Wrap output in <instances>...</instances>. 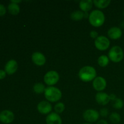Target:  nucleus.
<instances>
[{
	"label": "nucleus",
	"instance_id": "1",
	"mask_svg": "<svg viewBox=\"0 0 124 124\" xmlns=\"http://www.w3.org/2000/svg\"><path fill=\"white\" fill-rule=\"evenodd\" d=\"M79 78L83 82H88L94 80L97 77L96 70L89 65L83 67L79 71Z\"/></svg>",
	"mask_w": 124,
	"mask_h": 124
},
{
	"label": "nucleus",
	"instance_id": "32",
	"mask_svg": "<svg viewBox=\"0 0 124 124\" xmlns=\"http://www.w3.org/2000/svg\"></svg>",
	"mask_w": 124,
	"mask_h": 124
},
{
	"label": "nucleus",
	"instance_id": "16",
	"mask_svg": "<svg viewBox=\"0 0 124 124\" xmlns=\"http://www.w3.org/2000/svg\"><path fill=\"white\" fill-rule=\"evenodd\" d=\"M89 17L88 12H84L81 10H76L72 12L70 15V18L72 20L78 21L83 19L84 18H86Z\"/></svg>",
	"mask_w": 124,
	"mask_h": 124
},
{
	"label": "nucleus",
	"instance_id": "18",
	"mask_svg": "<svg viewBox=\"0 0 124 124\" xmlns=\"http://www.w3.org/2000/svg\"><path fill=\"white\" fill-rule=\"evenodd\" d=\"M8 12L12 15H17L20 12V7L18 4L11 2L8 5L7 7Z\"/></svg>",
	"mask_w": 124,
	"mask_h": 124
},
{
	"label": "nucleus",
	"instance_id": "4",
	"mask_svg": "<svg viewBox=\"0 0 124 124\" xmlns=\"http://www.w3.org/2000/svg\"><path fill=\"white\" fill-rule=\"evenodd\" d=\"M124 51L119 46H113L109 50L108 58L113 62H119L124 59Z\"/></svg>",
	"mask_w": 124,
	"mask_h": 124
},
{
	"label": "nucleus",
	"instance_id": "31",
	"mask_svg": "<svg viewBox=\"0 0 124 124\" xmlns=\"http://www.w3.org/2000/svg\"><path fill=\"white\" fill-rule=\"evenodd\" d=\"M92 124L91 123H85V124Z\"/></svg>",
	"mask_w": 124,
	"mask_h": 124
},
{
	"label": "nucleus",
	"instance_id": "6",
	"mask_svg": "<svg viewBox=\"0 0 124 124\" xmlns=\"http://www.w3.org/2000/svg\"><path fill=\"white\" fill-rule=\"evenodd\" d=\"M110 45V40L104 36H99L94 41L96 48L100 51H105L109 48Z\"/></svg>",
	"mask_w": 124,
	"mask_h": 124
},
{
	"label": "nucleus",
	"instance_id": "19",
	"mask_svg": "<svg viewBox=\"0 0 124 124\" xmlns=\"http://www.w3.org/2000/svg\"><path fill=\"white\" fill-rule=\"evenodd\" d=\"M111 3L110 0H101V1H97L94 0L93 1V4L94 6L98 8H105L107 7Z\"/></svg>",
	"mask_w": 124,
	"mask_h": 124
},
{
	"label": "nucleus",
	"instance_id": "11",
	"mask_svg": "<svg viewBox=\"0 0 124 124\" xmlns=\"http://www.w3.org/2000/svg\"><path fill=\"white\" fill-rule=\"evenodd\" d=\"M32 62L36 65L42 66L44 65L46 62V58L45 56L41 52H36L31 55Z\"/></svg>",
	"mask_w": 124,
	"mask_h": 124
},
{
	"label": "nucleus",
	"instance_id": "2",
	"mask_svg": "<svg viewBox=\"0 0 124 124\" xmlns=\"http://www.w3.org/2000/svg\"><path fill=\"white\" fill-rule=\"evenodd\" d=\"M105 15L102 11L99 10H93L89 15L88 20L92 26L99 27L104 24L105 22Z\"/></svg>",
	"mask_w": 124,
	"mask_h": 124
},
{
	"label": "nucleus",
	"instance_id": "20",
	"mask_svg": "<svg viewBox=\"0 0 124 124\" xmlns=\"http://www.w3.org/2000/svg\"><path fill=\"white\" fill-rule=\"evenodd\" d=\"M109 61H110V59L106 55L100 56L98 59V64H99V66L102 67H105L107 66L108 64H109Z\"/></svg>",
	"mask_w": 124,
	"mask_h": 124
},
{
	"label": "nucleus",
	"instance_id": "5",
	"mask_svg": "<svg viewBox=\"0 0 124 124\" xmlns=\"http://www.w3.org/2000/svg\"><path fill=\"white\" fill-rule=\"evenodd\" d=\"M59 80V75L57 71L54 70H51L48 71L44 77V81L47 85L49 87L53 86L58 83Z\"/></svg>",
	"mask_w": 124,
	"mask_h": 124
},
{
	"label": "nucleus",
	"instance_id": "3",
	"mask_svg": "<svg viewBox=\"0 0 124 124\" xmlns=\"http://www.w3.org/2000/svg\"><path fill=\"white\" fill-rule=\"evenodd\" d=\"M44 96L48 101L56 102L59 101L61 99L62 92L59 88L51 86L46 88L44 92Z\"/></svg>",
	"mask_w": 124,
	"mask_h": 124
},
{
	"label": "nucleus",
	"instance_id": "30",
	"mask_svg": "<svg viewBox=\"0 0 124 124\" xmlns=\"http://www.w3.org/2000/svg\"><path fill=\"white\" fill-rule=\"evenodd\" d=\"M21 2V1H19V0H18V1H16V0H12V1H11V2H13V3L15 4H18Z\"/></svg>",
	"mask_w": 124,
	"mask_h": 124
},
{
	"label": "nucleus",
	"instance_id": "23",
	"mask_svg": "<svg viewBox=\"0 0 124 124\" xmlns=\"http://www.w3.org/2000/svg\"><path fill=\"white\" fill-rule=\"evenodd\" d=\"M124 101L120 98H116L115 99L112 101V106L115 108L119 110L124 107Z\"/></svg>",
	"mask_w": 124,
	"mask_h": 124
},
{
	"label": "nucleus",
	"instance_id": "21",
	"mask_svg": "<svg viewBox=\"0 0 124 124\" xmlns=\"http://www.w3.org/2000/svg\"><path fill=\"white\" fill-rule=\"evenodd\" d=\"M46 87L45 85L41 82H38V83L35 84L33 85V89L35 93L36 94H42V93H44L45 90H46Z\"/></svg>",
	"mask_w": 124,
	"mask_h": 124
},
{
	"label": "nucleus",
	"instance_id": "7",
	"mask_svg": "<svg viewBox=\"0 0 124 124\" xmlns=\"http://www.w3.org/2000/svg\"><path fill=\"white\" fill-rule=\"evenodd\" d=\"M99 113L98 111L93 109H88L85 110L83 113V117L85 121L88 122V123L95 122L99 119Z\"/></svg>",
	"mask_w": 124,
	"mask_h": 124
},
{
	"label": "nucleus",
	"instance_id": "12",
	"mask_svg": "<svg viewBox=\"0 0 124 124\" xmlns=\"http://www.w3.org/2000/svg\"><path fill=\"white\" fill-rule=\"evenodd\" d=\"M18 65L17 62L14 59H11L6 63L4 67V70L6 73L11 75L14 74L18 70Z\"/></svg>",
	"mask_w": 124,
	"mask_h": 124
},
{
	"label": "nucleus",
	"instance_id": "28",
	"mask_svg": "<svg viewBox=\"0 0 124 124\" xmlns=\"http://www.w3.org/2000/svg\"><path fill=\"white\" fill-rule=\"evenodd\" d=\"M6 74L7 73L5 71V70H0V80L4 79L6 76Z\"/></svg>",
	"mask_w": 124,
	"mask_h": 124
},
{
	"label": "nucleus",
	"instance_id": "24",
	"mask_svg": "<svg viewBox=\"0 0 124 124\" xmlns=\"http://www.w3.org/2000/svg\"><path fill=\"white\" fill-rule=\"evenodd\" d=\"M54 110L56 113H62L65 110V105L62 102H58L54 105Z\"/></svg>",
	"mask_w": 124,
	"mask_h": 124
},
{
	"label": "nucleus",
	"instance_id": "29",
	"mask_svg": "<svg viewBox=\"0 0 124 124\" xmlns=\"http://www.w3.org/2000/svg\"><path fill=\"white\" fill-rule=\"evenodd\" d=\"M96 124H108V123L107 121H106L105 120L101 119V120H99V121H98Z\"/></svg>",
	"mask_w": 124,
	"mask_h": 124
},
{
	"label": "nucleus",
	"instance_id": "13",
	"mask_svg": "<svg viewBox=\"0 0 124 124\" xmlns=\"http://www.w3.org/2000/svg\"><path fill=\"white\" fill-rule=\"evenodd\" d=\"M96 101L97 103L101 105H105L108 104L111 100L110 95L104 92H98L96 94Z\"/></svg>",
	"mask_w": 124,
	"mask_h": 124
},
{
	"label": "nucleus",
	"instance_id": "25",
	"mask_svg": "<svg viewBox=\"0 0 124 124\" xmlns=\"http://www.w3.org/2000/svg\"><path fill=\"white\" fill-rule=\"evenodd\" d=\"M109 114V111L107 108H102L100 110V111H99V115L100 116H101L102 117H105L107 116H108Z\"/></svg>",
	"mask_w": 124,
	"mask_h": 124
},
{
	"label": "nucleus",
	"instance_id": "17",
	"mask_svg": "<svg viewBox=\"0 0 124 124\" xmlns=\"http://www.w3.org/2000/svg\"><path fill=\"white\" fill-rule=\"evenodd\" d=\"M93 1L92 0H82L79 2V8L84 12H88L93 7Z\"/></svg>",
	"mask_w": 124,
	"mask_h": 124
},
{
	"label": "nucleus",
	"instance_id": "26",
	"mask_svg": "<svg viewBox=\"0 0 124 124\" xmlns=\"http://www.w3.org/2000/svg\"><path fill=\"white\" fill-rule=\"evenodd\" d=\"M6 13V8L3 4H0V16L5 15Z\"/></svg>",
	"mask_w": 124,
	"mask_h": 124
},
{
	"label": "nucleus",
	"instance_id": "14",
	"mask_svg": "<svg viewBox=\"0 0 124 124\" xmlns=\"http://www.w3.org/2000/svg\"><path fill=\"white\" fill-rule=\"evenodd\" d=\"M46 122L47 124H62L61 117L56 113H51L46 117Z\"/></svg>",
	"mask_w": 124,
	"mask_h": 124
},
{
	"label": "nucleus",
	"instance_id": "10",
	"mask_svg": "<svg viewBox=\"0 0 124 124\" xmlns=\"http://www.w3.org/2000/svg\"><path fill=\"white\" fill-rule=\"evenodd\" d=\"M37 110L42 115H47L52 111V106L49 102L42 101L38 104Z\"/></svg>",
	"mask_w": 124,
	"mask_h": 124
},
{
	"label": "nucleus",
	"instance_id": "8",
	"mask_svg": "<svg viewBox=\"0 0 124 124\" xmlns=\"http://www.w3.org/2000/svg\"><path fill=\"white\" fill-rule=\"evenodd\" d=\"M15 115L10 110H5L0 113V121L5 124H10L14 121Z\"/></svg>",
	"mask_w": 124,
	"mask_h": 124
},
{
	"label": "nucleus",
	"instance_id": "27",
	"mask_svg": "<svg viewBox=\"0 0 124 124\" xmlns=\"http://www.w3.org/2000/svg\"><path fill=\"white\" fill-rule=\"evenodd\" d=\"M90 36L92 38L96 39L98 37V33L96 31H92L90 33Z\"/></svg>",
	"mask_w": 124,
	"mask_h": 124
},
{
	"label": "nucleus",
	"instance_id": "22",
	"mask_svg": "<svg viewBox=\"0 0 124 124\" xmlns=\"http://www.w3.org/2000/svg\"><path fill=\"white\" fill-rule=\"evenodd\" d=\"M109 119L113 124H118L121 121V116L119 114L116 112L112 113L109 116Z\"/></svg>",
	"mask_w": 124,
	"mask_h": 124
},
{
	"label": "nucleus",
	"instance_id": "9",
	"mask_svg": "<svg viewBox=\"0 0 124 124\" xmlns=\"http://www.w3.org/2000/svg\"><path fill=\"white\" fill-rule=\"evenodd\" d=\"M93 87L95 90L102 92L107 87V81L102 76H98L93 81Z\"/></svg>",
	"mask_w": 124,
	"mask_h": 124
},
{
	"label": "nucleus",
	"instance_id": "15",
	"mask_svg": "<svg viewBox=\"0 0 124 124\" xmlns=\"http://www.w3.org/2000/svg\"><path fill=\"white\" fill-rule=\"evenodd\" d=\"M108 36L110 39L113 40L119 39L122 35V31L119 27H113L108 31Z\"/></svg>",
	"mask_w": 124,
	"mask_h": 124
}]
</instances>
